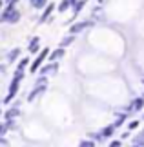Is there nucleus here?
Masks as SVG:
<instances>
[{"label": "nucleus", "mask_w": 144, "mask_h": 147, "mask_svg": "<svg viewBox=\"0 0 144 147\" xmlns=\"http://www.w3.org/2000/svg\"><path fill=\"white\" fill-rule=\"evenodd\" d=\"M0 20L2 22H9V24H15V22L20 20V13L16 9H13L11 5H8V9L2 13V16H0Z\"/></svg>", "instance_id": "nucleus-1"}, {"label": "nucleus", "mask_w": 144, "mask_h": 147, "mask_svg": "<svg viewBox=\"0 0 144 147\" xmlns=\"http://www.w3.org/2000/svg\"><path fill=\"white\" fill-rule=\"evenodd\" d=\"M18 86H20V80L18 78H13V82H11V86H9V93H8V96L4 98V104H9V102L13 100V96L16 94V91H18Z\"/></svg>", "instance_id": "nucleus-2"}, {"label": "nucleus", "mask_w": 144, "mask_h": 147, "mask_svg": "<svg viewBox=\"0 0 144 147\" xmlns=\"http://www.w3.org/2000/svg\"><path fill=\"white\" fill-rule=\"evenodd\" d=\"M49 53V49L48 47H44V51H42V53H40L38 55V58L35 60V62H33V64H31V73H35V71H38V67H40V64H42V62H44V58H46V55H48Z\"/></svg>", "instance_id": "nucleus-3"}, {"label": "nucleus", "mask_w": 144, "mask_h": 147, "mask_svg": "<svg viewBox=\"0 0 144 147\" xmlns=\"http://www.w3.org/2000/svg\"><path fill=\"white\" fill-rule=\"evenodd\" d=\"M46 91V84H38V86L35 87V89H33V91L29 93V94H27V100H35V96H37V94H40V93H44Z\"/></svg>", "instance_id": "nucleus-4"}, {"label": "nucleus", "mask_w": 144, "mask_h": 147, "mask_svg": "<svg viewBox=\"0 0 144 147\" xmlns=\"http://www.w3.org/2000/svg\"><path fill=\"white\" fill-rule=\"evenodd\" d=\"M88 26H91V22H78V24H75V26H71L70 27V33H78V31H82V29H86Z\"/></svg>", "instance_id": "nucleus-5"}, {"label": "nucleus", "mask_w": 144, "mask_h": 147, "mask_svg": "<svg viewBox=\"0 0 144 147\" xmlns=\"http://www.w3.org/2000/svg\"><path fill=\"white\" fill-rule=\"evenodd\" d=\"M55 69H57V64L53 62V64H49V65H44L42 69H40V73H42V76H44V75H51V73H55Z\"/></svg>", "instance_id": "nucleus-6"}, {"label": "nucleus", "mask_w": 144, "mask_h": 147, "mask_svg": "<svg viewBox=\"0 0 144 147\" xmlns=\"http://www.w3.org/2000/svg\"><path fill=\"white\" fill-rule=\"evenodd\" d=\"M62 56H64V47H59V49H55L53 53H51L49 60H51V62H55L57 58H62Z\"/></svg>", "instance_id": "nucleus-7"}, {"label": "nucleus", "mask_w": 144, "mask_h": 147, "mask_svg": "<svg viewBox=\"0 0 144 147\" xmlns=\"http://www.w3.org/2000/svg\"><path fill=\"white\" fill-rule=\"evenodd\" d=\"M53 9H55V5H53V4H49L48 7H46V11H44V13H42V16H40V22L48 20V16H49L51 13H53Z\"/></svg>", "instance_id": "nucleus-8"}, {"label": "nucleus", "mask_w": 144, "mask_h": 147, "mask_svg": "<svg viewBox=\"0 0 144 147\" xmlns=\"http://www.w3.org/2000/svg\"><path fill=\"white\" fill-rule=\"evenodd\" d=\"M29 4H31L35 9H42L44 5L48 4V0H29Z\"/></svg>", "instance_id": "nucleus-9"}, {"label": "nucleus", "mask_w": 144, "mask_h": 147, "mask_svg": "<svg viewBox=\"0 0 144 147\" xmlns=\"http://www.w3.org/2000/svg\"><path fill=\"white\" fill-rule=\"evenodd\" d=\"M142 105H144V98H137L131 104V111H139V109H142Z\"/></svg>", "instance_id": "nucleus-10"}, {"label": "nucleus", "mask_w": 144, "mask_h": 147, "mask_svg": "<svg viewBox=\"0 0 144 147\" xmlns=\"http://www.w3.org/2000/svg\"><path fill=\"white\" fill-rule=\"evenodd\" d=\"M38 44H40V38H33L31 44H29V53H37V51H38Z\"/></svg>", "instance_id": "nucleus-11"}, {"label": "nucleus", "mask_w": 144, "mask_h": 147, "mask_svg": "<svg viewBox=\"0 0 144 147\" xmlns=\"http://www.w3.org/2000/svg\"><path fill=\"white\" fill-rule=\"evenodd\" d=\"M115 127H117V125H109V127H106L104 131H100V133H99V136H102V138H106V136H109V134H111V133L115 131Z\"/></svg>", "instance_id": "nucleus-12"}, {"label": "nucleus", "mask_w": 144, "mask_h": 147, "mask_svg": "<svg viewBox=\"0 0 144 147\" xmlns=\"http://www.w3.org/2000/svg\"><path fill=\"white\" fill-rule=\"evenodd\" d=\"M15 116H18V109H9L8 113H5V116H4V120H11V118H15Z\"/></svg>", "instance_id": "nucleus-13"}, {"label": "nucleus", "mask_w": 144, "mask_h": 147, "mask_svg": "<svg viewBox=\"0 0 144 147\" xmlns=\"http://www.w3.org/2000/svg\"><path fill=\"white\" fill-rule=\"evenodd\" d=\"M73 40H75V35H73V33H71L70 36H66L64 40H62V44H60V47H66V46H70V44H71Z\"/></svg>", "instance_id": "nucleus-14"}, {"label": "nucleus", "mask_w": 144, "mask_h": 147, "mask_svg": "<svg viewBox=\"0 0 144 147\" xmlns=\"http://www.w3.org/2000/svg\"><path fill=\"white\" fill-rule=\"evenodd\" d=\"M18 55H20V49H18V47H15V49H13V51L9 53L8 60H9V62H13V60H16V56H18Z\"/></svg>", "instance_id": "nucleus-15"}, {"label": "nucleus", "mask_w": 144, "mask_h": 147, "mask_svg": "<svg viewBox=\"0 0 144 147\" xmlns=\"http://www.w3.org/2000/svg\"><path fill=\"white\" fill-rule=\"evenodd\" d=\"M86 4V0H78L77 4H75V11H73V15H78L80 13V9H82V5Z\"/></svg>", "instance_id": "nucleus-16"}, {"label": "nucleus", "mask_w": 144, "mask_h": 147, "mask_svg": "<svg viewBox=\"0 0 144 147\" xmlns=\"http://www.w3.org/2000/svg\"><path fill=\"white\" fill-rule=\"evenodd\" d=\"M70 5H71V0H62L60 5H59V11H66Z\"/></svg>", "instance_id": "nucleus-17"}, {"label": "nucleus", "mask_w": 144, "mask_h": 147, "mask_svg": "<svg viewBox=\"0 0 144 147\" xmlns=\"http://www.w3.org/2000/svg\"><path fill=\"white\" fill-rule=\"evenodd\" d=\"M27 62H29V58H24V60H20V64H18V69H24Z\"/></svg>", "instance_id": "nucleus-18"}, {"label": "nucleus", "mask_w": 144, "mask_h": 147, "mask_svg": "<svg viewBox=\"0 0 144 147\" xmlns=\"http://www.w3.org/2000/svg\"><path fill=\"white\" fill-rule=\"evenodd\" d=\"M80 145H82V147H86V145H89V147H93L95 144H93V142H86V140H84V142H80Z\"/></svg>", "instance_id": "nucleus-19"}, {"label": "nucleus", "mask_w": 144, "mask_h": 147, "mask_svg": "<svg viewBox=\"0 0 144 147\" xmlns=\"http://www.w3.org/2000/svg\"><path fill=\"white\" fill-rule=\"evenodd\" d=\"M137 125H139V122H131V123H130V125H128V127H130V129H135Z\"/></svg>", "instance_id": "nucleus-20"}, {"label": "nucleus", "mask_w": 144, "mask_h": 147, "mask_svg": "<svg viewBox=\"0 0 144 147\" xmlns=\"http://www.w3.org/2000/svg\"><path fill=\"white\" fill-rule=\"evenodd\" d=\"M71 4H77V0H71Z\"/></svg>", "instance_id": "nucleus-21"}]
</instances>
